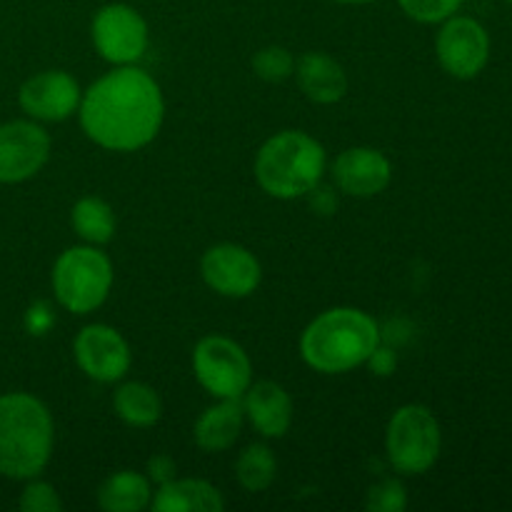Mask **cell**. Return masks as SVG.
Returning a JSON list of instances; mask_svg holds the SVG:
<instances>
[{
    "mask_svg": "<svg viewBox=\"0 0 512 512\" xmlns=\"http://www.w3.org/2000/svg\"><path fill=\"white\" fill-rule=\"evenodd\" d=\"M73 355L78 368L95 383H118L128 375L133 353L128 340L113 325H85L73 340Z\"/></svg>",
    "mask_w": 512,
    "mask_h": 512,
    "instance_id": "obj_11",
    "label": "cell"
},
{
    "mask_svg": "<svg viewBox=\"0 0 512 512\" xmlns=\"http://www.w3.org/2000/svg\"><path fill=\"white\" fill-rule=\"evenodd\" d=\"M333 180L340 193L353 198H375L393 180V163L378 148L358 145L348 148L335 158Z\"/></svg>",
    "mask_w": 512,
    "mask_h": 512,
    "instance_id": "obj_14",
    "label": "cell"
},
{
    "mask_svg": "<svg viewBox=\"0 0 512 512\" xmlns=\"http://www.w3.org/2000/svg\"><path fill=\"white\" fill-rule=\"evenodd\" d=\"M278 460L265 443H253L235 460V478L248 493H263L275 483Z\"/></svg>",
    "mask_w": 512,
    "mask_h": 512,
    "instance_id": "obj_22",
    "label": "cell"
},
{
    "mask_svg": "<svg viewBox=\"0 0 512 512\" xmlns=\"http://www.w3.org/2000/svg\"><path fill=\"white\" fill-rule=\"evenodd\" d=\"M150 508L155 512H223L225 498L215 485L195 478H175L158 485Z\"/></svg>",
    "mask_w": 512,
    "mask_h": 512,
    "instance_id": "obj_18",
    "label": "cell"
},
{
    "mask_svg": "<svg viewBox=\"0 0 512 512\" xmlns=\"http://www.w3.org/2000/svg\"><path fill=\"white\" fill-rule=\"evenodd\" d=\"M90 38L100 58L113 65H135L148 50V23L128 3H108L95 10Z\"/></svg>",
    "mask_w": 512,
    "mask_h": 512,
    "instance_id": "obj_8",
    "label": "cell"
},
{
    "mask_svg": "<svg viewBox=\"0 0 512 512\" xmlns=\"http://www.w3.org/2000/svg\"><path fill=\"white\" fill-rule=\"evenodd\" d=\"M55 425L48 405L30 393L0 395V475L38 478L53 458Z\"/></svg>",
    "mask_w": 512,
    "mask_h": 512,
    "instance_id": "obj_3",
    "label": "cell"
},
{
    "mask_svg": "<svg viewBox=\"0 0 512 512\" xmlns=\"http://www.w3.org/2000/svg\"><path fill=\"white\" fill-rule=\"evenodd\" d=\"M175 473H178V465H175V460L170 458V455L158 453L148 460L150 483L165 485V483H170V480H175Z\"/></svg>",
    "mask_w": 512,
    "mask_h": 512,
    "instance_id": "obj_27",
    "label": "cell"
},
{
    "mask_svg": "<svg viewBox=\"0 0 512 512\" xmlns=\"http://www.w3.org/2000/svg\"><path fill=\"white\" fill-rule=\"evenodd\" d=\"M465 0H398L400 10L420 25H438L453 18Z\"/></svg>",
    "mask_w": 512,
    "mask_h": 512,
    "instance_id": "obj_24",
    "label": "cell"
},
{
    "mask_svg": "<svg viewBox=\"0 0 512 512\" xmlns=\"http://www.w3.org/2000/svg\"><path fill=\"white\" fill-rule=\"evenodd\" d=\"M243 423V398H220L195 420L193 440L205 453H223V450L233 448L235 440L240 438Z\"/></svg>",
    "mask_w": 512,
    "mask_h": 512,
    "instance_id": "obj_17",
    "label": "cell"
},
{
    "mask_svg": "<svg viewBox=\"0 0 512 512\" xmlns=\"http://www.w3.org/2000/svg\"><path fill=\"white\" fill-rule=\"evenodd\" d=\"M153 483L135 470H118L108 475L98 488V505L105 512H140L150 508Z\"/></svg>",
    "mask_w": 512,
    "mask_h": 512,
    "instance_id": "obj_19",
    "label": "cell"
},
{
    "mask_svg": "<svg viewBox=\"0 0 512 512\" xmlns=\"http://www.w3.org/2000/svg\"><path fill=\"white\" fill-rule=\"evenodd\" d=\"M328 165L323 143L303 130H283L260 145L255 155V180L278 200L305 198L320 185Z\"/></svg>",
    "mask_w": 512,
    "mask_h": 512,
    "instance_id": "obj_4",
    "label": "cell"
},
{
    "mask_svg": "<svg viewBox=\"0 0 512 512\" xmlns=\"http://www.w3.org/2000/svg\"><path fill=\"white\" fill-rule=\"evenodd\" d=\"M253 73L265 83H285L295 73V58L283 45H265L253 55Z\"/></svg>",
    "mask_w": 512,
    "mask_h": 512,
    "instance_id": "obj_23",
    "label": "cell"
},
{
    "mask_svg": "<svg viewBox=\"0 0 512 512\" xmlns=\"http://www.w3.org/2000/svg\"><path fill=\"white\" fill-rule=\"evenodd\" d=\"M70 225H73L75 235L88 245H108L115 238V213L103 198L95 195H85L70 210Z\"/></svg>",
    "mask_w": 512,
    "mask_h": 512,
    "instance_id": "obj_21",
    "label": "cell"
},
{
    "mask_svg": "<svg viewBox=\"0 0 512 512\" xmlns=\"http://www.w3.org/2000/svg\"><path fill=\"white\" fill-rule=\"evenodd\" d=\"M200 275L213 293L223 298H248L263 280V268L248 248L238 243H218L200 260Z\"/></svg>",
    "mask_w": 512,
    "mask_h": 512,
    "instance_id": "obj_12",
    "label": "cell"
},
{
    "mask_svg": "<svg viewBox=\"0 0 512 512\" xmlns=\"http://www.w3.org/2000/svg\"><path fill=\"white\" fill-rule=\"evenodd\" d=\"M380 340V325L358 308H330L310 320L300 335V355L315 373L340 375L368 363Z\"/></svg>",
    "mask_w": 512,
    "mask_h": 512,
    "instance_id": "obj_2",
    "label": "cell"
},
{
    "mask_svg": "<svg viewBox=\"0 0 512 512\" xmlns=\"http://www.w3.org/2000/svg\"><path fill=\"white\" fill-rule=\"evenodd\" d=\"M443 433L433 410L408 403L395 410L385 428L388 463L400 475H423L438 463Z\"/></svg>",
    "mask_w": 512,
    "mask_h": 512,
    "instance_id": "obj_6",
    "label": "cell"
},
{
    "mask_svg": "<svg viewBox=\"0 0 512 512\" xmlns=\"http://www.w3.org/2000/svg\"><path fill=\"white\" fill-rule=\"evenodd\" d=\"M295 78H298L300 90L310 103L333 105L340 103L348 93V75L343 65L328 53L310 50L303 58L295 60Z\"/></svg>",
    "mask_w": 512,
    "mask_h": 512,
    "instance_id": "obj_16",
    "label": "cell"
},
{
    "mask_svg": "<svg viewBox=\"0 0 512 512\" xmlns=\"http://www.w3.org/2000/svg\"><path fill=\"white\" fill-rule=\"evenodd\" d=\"M333 3H338V5H370V3H375V0H333Z\"/></svg>",
    "mask_w": 512,
    "mask_h": 512,
    "instance_id": "obj_31",
    "label": "cell"
},
{
    "mask_svg": "<svg viewBox=\"0 0 512 512\" xmlns=\"http://www.w3.org/2000/svg\"><path fill=\"white\" fill-rule=\"evenodd\" d=\"M113 263L98 245H75L58 255L50 273L53 295L68 313L88 315L108 300L113 290Z\"/></svg>",
    "mask_w": 512,
    "mask_h": 512,
    "instance_id": "obj_5",
    "label": "cell"
},
{
    "mask_svg": "<svg viewBox=\"0 0 512 512\" xmlns=\"http://www.w3.org/2000/svg\"><path fill=\"white\" fill-rule=\"evenodd\" d=\"M365 508L370 512H403L408 508V490L398 478L380 480L365 495Z\"/></svg>",
    "mask_w": 512,
    "mask_h": 512,
    "instance_id": "obj_25",
    "label": "cell"
},
{
    "mask_svg": "<svg viewBox=\"0 0 512 512\" xmlns=\"http://www.w3.org/2000/svg\"><path fill=\"white\" fill-rule=\"evenodd\" d=\"M305 198H310V203H313L315 213L330 215V213H335V208H338V200H335L333 195H330V190H323V188H320V185L315 190H310V193L305 195Z\"/></svg>",
    "mask_w": 512,
    "mask_h": 512,
    "instance_id": "obj_30",
    "label": "cell"
},
{
    "mask_svg": "<svg viewBox=\"0 0 512 512\" xmlns=\"http://www.w3.org/2000/svg\"><path fill=\"white\" fill-rule=\"evenodd\" d=\"M508 3H510V5H512V0H508Z\"/></svg>",
    "mask_w": 512,
    "mask_h": 512,
    "instance_id": "obj_32",
    "label": "cell"
},
{
    "mask_svg": "<svg viewBox=\"0 0 512 512\" xmlns=\"http://www.w3.org/2000/svg\"><path fill=\"white\" fill-rule=\"evenodd\" d=\"M115 415L130 428H153L163 418V400L158 390L148 383L130 380L123 383L113 395Z\"/></svg>",
    "mask_w": 512,
    "mask_h": 512,
    "instance_id": "obj_20",
    "label": "cell"
},
{
    "mask_svg": "<svg viewBox=\"0 0 512 512\" xmlns=\"http://www.w3.org/2000/svg\"><path fill=\"white\" fill-rule=\"evenodd\" d=\"M245 420L255 428V433L263 435L265 440H280L288 435L293 425V398L288 390L275 380H260L250 383L243 393Z\"/></svg>",
    "mask_w": 512,
    "mask_h": 512,
    "instance_id": "obj_15",
    "label": "cell"
},
{
    "mask_svg": "<svg viewBox=\"0 0 512 512\" xmlns=\"http://www.w3.org/2000/svg\"><path fill=\"white\" fill-rule=\"evenodd\" d=\"M193 373L198 383L220 398H243L253 383V363L243 345L225 335H205L193 348Z\"/></svg>",
    "mask_w": 512,
    "mask_h": 512,
    "instance_id": "obj_7",
    "label": "cell"
},
{
    "mask_svg": "<svg viewBox=\"0 0 512 512\" xmlns=\"http://www.w3.org/2000/svg\"><path fill=\"white\" fill-rule=\"evenodd\" d=\"M50 323H53V315H50V310L45 308L43 303H38L35 308H30L28 313V328L33 335H43L45 330L50 328Z\"/></svg>",
    "mask_w": 512,
    "mask_h": 512,
    "instance_id": "obj_29",
    "label": "cell"
},
{
    "mask_svg": "<svg viewBox=\"0 0 512 512\" xmlns=\"http://www.w3.org/2000/svg\"><path fill=\"white\" fill-rule=\"evenodd\" d=\"M78 115L80 128L95 145L133 153L153 143L163 128V90L143 68L115 65L85 90Z\"/></svg>",
    "mask_w": 512,
    "mask_h": 512,
    "instance_id": "obj_1",
    "label": "cell"
},
{
    "mask_svg": "<svg viewBox=\"0 0 512 512\" xmlns=\"http://www.w3.org/2000/svg\"><path fill=\"white\" fill-rule=\"evenodd\" d=\"M80 90L78 80L65 70H43L25 80L18 90V103L28 118L38 123H63L78 113Z\"/></svg>",
    "mask_w": 512,
    "mask_h": 512,
    "instance_id": "obj_13",
    "label": "cell"
},
{
    "mask_svg": "<svg viewBox=\"0 0 512 512\" xmlns=\"http://www.w3.org/2000/svg\"><path fill=\"white\" fill-rule=\"evenodd\" d=\"M50 135L38 120L0 125V183L18 185L35 178L50 158Z\"/></svg>",
    "mask_w": 512,
    "mask_h": 512,
    "instance_id": "obj_10",
    "label": "cell"
},
{
    "mask_svg": "<svg viewBox=\"0 0 512 512\" xmlns=\"http://www.w3.org/2000/svg\"><path fill=\"white\" fill-rule=\"evenodd\" d=\"M25 488L20 493L18 508L23 512H63V500H60L58 490L53 488L50 483L38 478L25 480Z\"/></svg>",
    "mask_w": 512,
    "mask_h": 512,
    "instance_id": "obj_26",
    "label": "cell"
},
{
    "mask_svg": "<svg viewBox=\"0 0 512 512\" xmlns=\"http://www.w3.org/2000/svg\"><path fill=\"white\" fill-rule=\"evenodd\" d=\"M365 365H368V368L373 370L375 375H383V378H388V375H393L395 368H398V355H395L393 350L385 348V345L380 343L378 348L370 353L368 363H365Z\"/></svg>",
    "mask_w": 512,
    "mask_h": 512,
    "instance_id": "obj_28",
    "label": "cell"
},
{
    "mask_svg": "<svg viewBox=\"0 0 512 512\" xmlns=\"http://www.w3.org/2000/svg\"><path fill=\"white\" fill-rule=\"evenodd\" d=\"M435 53L445 73L458 80H473L490 60V35L475 18L453 15L440 23Z\"/></svg>",
    "mask_w": 512,
    "mask_h": 512,
    "instance_id": "obj_9",
    "label": "cell"
}]
</instances>
